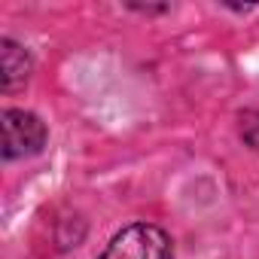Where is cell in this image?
Here are the masks:
<instances>
[{"instance_id": "6da1fadb", "label": "cell", "mask_w": 259, "mask_h": 259, "mask_svg": "<svg viewBox=\"0 0 259 259\" xmlns=\"http://www.w3.org/2000/svg\"><path fill=\"white\" fill-rule=\"evenodd\" d=\"M98 259H174L171 238L153 223L125 226Z\"/></svg>"}, {"instance_id": "7a4b0ae2", "label": "cell", "mask_w": 259, "mask_h": 259, "mask_svg": "<svg viewBox=\"0 0 259 259\" xmlns=\"http://www.w3.org/2000/svg\"><path fill=\"white\" fill-rule=\"evenodd\" d=\"M0 132H4V159H25L37 156L46 147V125L40 116L28 110H4L0 116Z\"/></svg>"}, {"instance_id": "3957f363", "label": "cell", "mask_w": 259, "mask_h": 259, "mask_svg": "<svg viewBox=\"0 0 259 259\" xmlns=\"http://www.w3.org/2000/svg\"><path fill=\"white\" fill-rule=\"evenodd\" d=\"M0 70H4V92H13L22 82H28V76H31V55L19 43L4 40L0 43Z\"/></svg>"}]
</instances>
